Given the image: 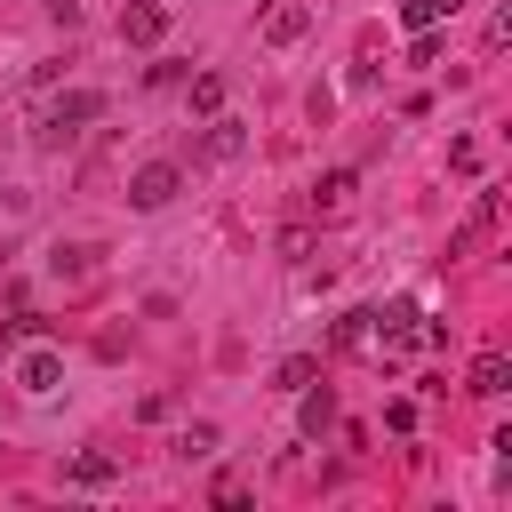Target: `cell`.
I'll return each mask as SVG.
<instances>
[{"label":"cell","mask_w":512,"mask_h":512,"mask_svg":"<svg viewBox=\"0 0 512 512\" xmlns=\"http://www.w3.org/2000/svg\"><path fill=\"white\" fill-rule=\"evenodd\" d=\"M88 120H104V96H96V88H72V96H56V104L40 112V128H32V136H40L48 152H56V144H72V136L88 128Z\"/></svg>","instance_id":"obj_1"},{"label":"cell","mask_w":512,"mask_h":512,"mask_svg":"<svg viewBox=\"0 0 512 512\" xmlns=\"http://www.w3.org/2000/svg\"><path fill=\"white\" fill-rule=\"evenodd\" d=\"M176 192H184V168H176V160H144V168L128 176V208H144V216L168 208Z\"/></svg>","instance_id":"obj_2"},{"label":"cell","mask_w":512,"mask_h":512,"mask_svg":"<svg viewBox=\"0 0 512 512\" xmlns=\"http://www.w3.org/2000/svg\"><path fill=\"white\" fill-rule=\"evenodd\" d=\"M160 32H168V8H160V0H128V8H120V40H128V48H152Z\"/></svg>","instance_id":"obj_3"},{"label":"cell","mask_w":512,"mask_h":512,"mask_svg":"<svg viewBox=\"0 0 512 512\" xmlns=\"http://www.w3.org/2000/svg\"><path fill=\"white\" fill-rule=\"evenodd\" d=\"M16 384H24L32 400H40V392H56V384H64V360L40 344V352H24V360H16Z\"/></svg>","instance_id":"obj_4"},{"label":"cell","mask_w":512,"mask_h":512,"mask_svg":"<svg viewBox=\"0 0 512 512\" xmlns=\"http://www.w3.org/2000/svg\"><path fill=\"white\" fill-rule=\"evenodd\" d=\"M304 32H312V8H304V0H280V8L264 16V40H272V48H288V40H304Z\"/></svg>","instance_id":"obj_5"},{"label":"cell","mask_w":512,"mask_h":512,"mask_svg":"<svg viewBox=\"0 0 512 512\" xmlns=\"http://www.w3.org/2000/svg\"><path fill=\"white\" fill-rule=\"evenodd\" d=\"M464 392H480V400L512 392V360H504V352H480V360H472V376H464Z\"/></svg>","instance_id":"obj_6"},{"label":"cell","mask_w":512,"mask_h":512,"mask_svg":"<svg viewBox=\"0 0 512 512\" xmlns=\"http://www.w3.org/2000/svg\"><path fill=\"white\" fill-rule=\"evenodd\" d=\"M352 192H360V176H352V168H328V176L312 184V208H320V216H336V208H344Z\"/></svg>","instance_id":"obj_7"},{"label":"cell","mask_w":512,"mask_h":512,"mask_svg":"<svg viewBox=\"0 0 512 512\" xmlns=\"http://www.w3.org/2000/svg\"><path fill=\"white\" fill-rule=\"evenodd\" d=\"M240 144H248V136H240V120H224V112H216V120H208V136H200V160H232Z\"/></svg>","instance_id":"obj_8"},{"label":"cell","mask_w":512,"mask_h":512,"mask_svg":"<svg viewBox=\"0 0 512 512\" xmlns=\"http://www.w3.org/2000/svg\"><path fill=\"white\" fill-rule=\"evenodd\" d=\"M328 424H336V392L328 384H304V440H320Z\"/></svg>","instance_id":"obj_9"},{"label":"cell","mask_w":512,"mask_h":512,"mask_svg":"<svg viewBox=\"0 0 512 512\" xmlns=\"http://www.w3.org/2000/svg\"><path fill=\"white\" fill-rule=\"evenodd\" d=\"M224 96H232V88H224V72H192V112H200V120H216V112H224Z\"/></svg>","instance_id":"obj_10"},{"label":"cell","mask_w":512,"mask_h":512,"mask_svg":"<svg viewBox=\"0 0 512 512\" xmlns=\"http://www.w3.org/2000/svg\"><path fill=\"white\" fill-rule=\"evenodd\" d=\"M336 344H344V352H368V344H376V312H344V320H336Z\"/></svg>","instance_id":"obj_11"},{"label":"cell","mask_w":512,"mask_h":512,"mask_svg":"<svg viewBox=\"0 0 512 512\" xmlns=\"http://www.w3.org/2000/svg\"><path fill=\"white\" fill-rule=\"evenodd\" d=\"M312 376H320V360H312V352H296V360H280V368H272V384H280V392H304Z\"/></svg>","instance_id":"obj_12"},{"label":"cell","mask_w":512,"mask_h":512,"mask_svg":"<svg viewBox=\"0 0 512 512\" xmlns=\"http://www.w3.org/2000/svg\"><path fill=\"white\" fill-rule=\"evenodd\" d=\"M64 480H72V488H104V480H112V456H72Z\"/></svg>","instance_id":"obj_13"},{"label":"cell","mask_w":512,"mask_h":512,"mask_svg":"<svg viewBox=\"0 0 512 512\" xmlns=\"http://www.w3.org/2000/svg\"><path fill=\"white\" fill-rule=\"evenodd\" d=\"M400 16L424 32V24H440V16H448V0H400Z\"/></svg>","instance_id":"obj_14"},{"label":"cell","mask_w":512,"mask_h":512,"mask_svg":"<svg viewBox=\"0 0 512 512\" xmlns=\"http://www.w3.org/2000/svg\"><path fill=\"white\" fill-rule=\"evenodd\" d=\"M408 64H440V32H432V24L408 40Z\"/></svg>","instance_id":"obj_15"},{"label":"cell","mask_w":512,"mask_h":512,"mask_svg":"<svg viewBox=\"0 0 512 512\" xmlns=\"http://www.w3.org/2000/svg\"><path fill=\"white\" fill-rule=\"evenodd\" d=\"M208 448H216V424H192V432L176 440V456H208Z\"/></svg>","instance_id":"obj_16"},{"label":"cell","mask_w":512,"mask_h":512,"mask_svg":"<svg viewBox=\"0 0 512 512\" xmlns=\"http://www.w3.org/2000/svg\"><path fill=\"white\" fill-rule=\"evenodd\" d=\"M456 8H464V0H448V16H456Z\"/></svg>","instance_id":"obj_17"}]
</instances>
